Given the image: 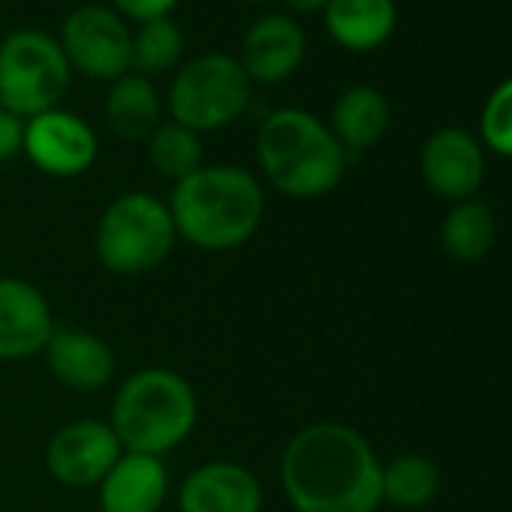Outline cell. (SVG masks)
<instances>
[{"instance_id":"cell-2","label":"cell","mask_w":512,"mask_h":512,"mask_svg":"<svg viewBox=\"0 0 512 512\" xmlns=\"http://www.w3.org/2000/svg\"><path fill=\"white\" fill-rule=\"evenodd\" d=\"M169 214L178 238L205 253H226L247 244L266 217V193L241 166H202L172 184Z\"/></svg>"},{"instance_id":"cell-20","label":"cell","mask_w":512,"mask_h":512,"mask_svg":"<svg viewBox=\"0 0 512 512\" xmlns=\"http://www.w3.org/2000/svg\"><path fill=\"white\" fill-rule=\"evenodd\" d=\"M494 235H497V217L479 199L458 202L440 226L443 250L461 263L482 260L494 244Z\"/></svg>"},{"instance_id":"cell-16","label":"cell","mask_w":512,"mask_h":512,"mask_svg":"<svg viewBox=\"0 0 512 512\" xmlns=\"http://www.w3.org/2000/svg\"><path fill=\"white\" fill-rule=\"evenodd\" d=\"M97 488L103 512H160L169 497V470L163 458L121 452Z\"/></svg>"},{"instance_id":"cell-11","label":"cell","mask_w":512,"mask_h":512,"mask_svg":"<svg viewBox=\"0 0 512 512\" xmlns=\"http://www.w3.org/2000/svg\"><path fill=\"white\" fill-rule=\"evenodd\" d=\"M305 31L293 16H260L241 40L238 64L250 85H281L305 61Z\"/></svg>"},{"instance_id":"cell-24","label":"cell","mask_w":512,"mask_h":512,"mask_svg":"<svg viewBox=\"0 0 512 512\" xmlns=\"http://www.w3.org/2000/svg\"><path fill=\"white\" fill-rule=\"evenodd\" d=\"M482 139L491 151L512 157V79L488 97L482 109Z\"/></svg>"},{"instance_id":"cell-4","label":"cell","mask_w":512,"mask_h":512,"mask_svg":"<svg viewBox=\"0 0 512 512\" xmlns=\"http://www.w3.org/2000/svg\"><path fill=\"white\" fill-rule=\"evenodd\" d=\"M196 422V389L169 368L130 374L112 398L109 425L124 452L163 458L193 434Z\"/></svg>"},{"instance_id":"cell-13","label":"cell","mask_w":512,"mask_h":512,"mask_svg":"<svg viewBox=\"0 0 512 512\" xmlns=\"http://www.w3.org/2000/svg\"><path fill=\"white\" fill-rule=\"evenodd\" d=\"M422 178L440 196L452 202L470 199L485 175V157L479 142L461 127H440L428 136L422 157Z\"/></svg>"},{"instance_id":"cell-19","label":"cell","mask_w":512,"mask_h":512,"mask_svg":"<svg viewBox=\"0 0 512 512\" xmlns=\"http://www.w3.org/2000/svg\"><path fill=\"white\" fill-rule=\"evenodd\" d=\"M332 136L344 151H368L389 130V103L371 85L347 88L332 106Z\"/></svg>"},{"instance_id":"cell-1","label":"cell","mask_w":512,"mask_h":512,"mask_svg":"<svg viewBox=\"0 0 512 512\" xmlns=\"http://www.w3.org/2000/svg\"><path fill=\"white\" fill-rule=\"evenodd\" d=\"M281 488L296 512H377L383 464L356 428L314 422L284 446Z\"/></svg>"},{"instance_id":"cell-22","label":"cell","mask_w":512,"mask_h":512,"mask_svg":"<svg viewBox=\"0 0 512 512\" xmlns=\"http://www.w3.org/2000/svg\"><path fill=\"white\" fill-rule=\"evenodd\" d=\"M440 491V470L425 455H398L383 464V500L401 509H422Z\"/></svg>"},{"instance_id":"cell-3","label":"cell","mask_w":512,"mask_h":512,"mask_svg":"<svg viewBox=\"0 0 512 512\" xmlns=\"http://www.w3.org/2000/svg\"><path fill=\"white\" fill-rule=\"evenodd\" d=\"M256 163L278 193L290 199H317L341 184L347 151L317 115L305 109H278L256 133Z\"/></svg>"},{"instance_id":"cell-23","label":"cell","mask_w":512,"mask_h":512,"mask_svg":"<svg viewBox=\"0 0 512 512\" xmlns=\"http://www.w3.org/2000/svg\"><path fill=\"white\" fill-rule=\"evenodd\" d=\"M184 34L172 19H154L133 34V73L160 76L181 64Z\"/></svg>"},{"instance_id":"cell-12","label":"cell","mask_w":512,"mask_h":512,"mask_svg":"<svg viewBox=\"0 0 512 512\" xmlns=\"http://www.w3.org/2000/svg\"><path fill=\"white\" fill-rule=\"evenodd\" d=\"M49 299L22 278H0V362H22L46 350L55 335Z\"/></svg>"},{"instance_id":"cell-21","label":"cell","mask_w":512,"mask_h":512,"mask_svg":"<svg viewBox=\"0 0 512 512\" xmlns=\"http://www.w3.org/2000/svg\"><path fill=\"white\" fill-rule=\"evenodd\" d=\"M145 145H148V163L154 166V172L169 178L172 184L184 181L187 175L205 166L202 136L175 121H166V124L160 121V127L145 139Z\"/></svg>"},{"instance_id":"cell-7","label":"cell","mask_w":512,"mask_h":512,"mask_svg":"<svg viewBox=\"0 0 512 512\" xmlns=\"http://www.w3.org/2000/svg\"><path fill=\"white\" fill-rule=\"evenodd\" d=\"M253 85L238 58L208 52L178 67L169 88L172 121L193 133H214L235 124L250 106Z\"/></svg>"},{"instance_id":"cell-8","label":"cell","mask_w":512,"mask_h":512,"mask_svg":"<svg viewBox=\"0 0 512 512\" xmlns=\"http://www.w3.org/2000/svg\"><path fill=\"white\" fill-rule=\"evenodd\" d=\"M58 43L70 70L88 79L115 82L124 73H133V34L112 7H76L64 19Z\"/></svg>"},{"instance_id":"cell-15","label":"cell","mask_w":512,"mask_h":512,"mask_svg":"<svg viewBox=\"0 0 512 512\" xmlns=\"http://www.w3.org/2000/svg\"><path fill=\"white\" fill-rule=\"evenodd\" d=\"M49 374L70 392L91 395L112 383L115 377V353L112 347L85 329H55L52 341L43 350Z\"/></svg>"},{"instance_id":"cell-14","label":"cell","mask_w":512,"mask_h":512,"mask_svg":"<svg viewBox=\"0 0 512 512\" xmlns=\"http://www.w3.org/2000/svg\"><path fill=\"white\" fill-rule=\"evenodd\" d=\"M178 512H263V482L238 461H208L178 485Z\"/></svg>"},{"instance_id":"cell-6","label":"cell","mask_w":512,"mask_h":512,"mask_svg":"<svg viewBox=\"0 0 512 512\" xmlns=\"http://www.w3.org/2000/svg\"><path fill=\"white\" fill-rule=\"evenodd\" d=\"M70 76L58 37L40 28H19L0 43V106L25 121L58 109Z\"/></svg>"},{"instance_id":"cell-10","label":"cell","mask_w":512,"mask_h":512,"mask_svg":"<svg viewBox=\"0 0 512 512\" xmlns=\"http://www.w3.org/2000/svg\"><path fill=\"white\" fill-rule=\"evenodd\" d=\"M121 443L109 422L76 419L58 428L46 446V467L52 479L67 488H94L121 458Z\"/></svg>"},{"instance_id":"cell-27","label":"cell","mask_w":512,"mask_h":512,"mask_svg":"<svg viewBox=\"0 0 512 512\" xmlns=\"http://www.w3.org/2000/svg\"><path fill=\"white\" fill-rule=\"evenodd\" d=\"M284 7H290L293 13H302V16H308V13H317V10H323L326 7V0H281Z\"/></svg>"},{"instance_id":"cell-5","label":"cell","mask_w":512,"mask_h":512,"mask_svg":"<svg viewBox=\"0 0 512 512\" xmlns=\"http://www.w3.org/2000/svg\"><path fill=\"white\" fill-rule=\"evenodd\" d=\"M175 244L178 232L169 205L142 190L115 196L100 214L94 232L100 263L118 278H139L160 269Z\"/></svg>"},{"instance_id":"cell-18","label":"cell","mask_w":512,"mask_h":512,"mask_svg":"<svg viewBox=\"0 0 512 512\" xmlns=\"http://www.w3.org/2000/svg\"><path fill=\"white\" fill-rule=\"evenodd\" d=\"M163 103L148 76L124 73L109 82L106 94V124L124 142H145L160 127Z\"/></svg>"},{"instance_id":"cell-17","label":"cell","mask_w":512,"mask_h":512,"mask_svg":"<svg viewBox=\"0 0 512 512\" xmlns=\"http://www.w3.org/2000/svg\"><path fill=\"white\" fill-rule=\"evenodd\" d=\"M326 31L347 52L380 49L398 25L395 0H326Z\"/></svg>"},{"instance_id":"cell-26","label":"cell","mask_w":512,"mask_h":512,"mask_svg":"<svg viewBox=\"0 0 512 512\" xmlns=\"http://www.w3.org/2000/svg\"><path fill=\"white\" fill-rule=\"evenodd\" d=\"M25 151V118L0 106V163H10Z\"/></svg>"},{"instance_id":"cell-9","label":"cell","mask_w":512,"mask_h":512,"mask_svg":"<svg viewBox=\"0 0 512 512\" xmlns=\"http://www.w3.org/2000/svg\"><path fill=\"white\" fill-rule=\"evenodd\" d=\"M25 154L52 178H76L97 163L100 142L85 118L52 109L25 121Z\"/></svg>"},{"instance_id":"cell-25","label":"cell","mask_w":512,"mask_h":512,"mask_svg":"<svg viewBox=\"0 0 512 512\" xmlns=\"http://www.w3.org/2000/svg\"><path fill=\"white\" fill-rule=\"evenodd\" d=\"M178 0H112V10L124 19H133L139 25L154 22V19H169Z\"/></svg>"}]
</instances>
